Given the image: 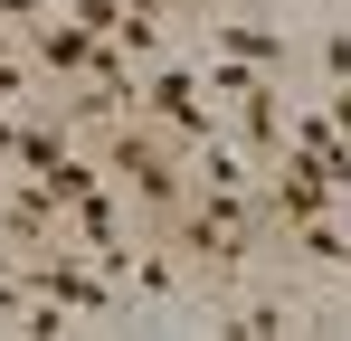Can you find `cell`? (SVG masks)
<instances>
[{"label":"cell","instance_id":"cell-3","mask_svg":"<svg viewBox=\"0 0 351 341\" xmlns=\"http://www.w3.org/2000/svg\"><path fill=\"white\" fill-rule=\"evenodd\" d=\"M143 123H162L180 152L209 142L219 123H209V86H199V66H162V57H152V76H143Z\"/></svg>","mask_w":351,"mask_h":341},{"label":"cell","instance_id":"cell-16","mask_svg":"<svg viewBox=\"0 0 351 341\" xmlns=\"http://www.w3.org/2000/svg\"><path fill=\"white\" fill-rule=\"evenodd\" d=\"M10 19H48V0H0V29Z\"/></svg>","mask_w":351,"mask_h":341},{"label":"cell","instance_id":"cell-15","mask_svg":"<svg viewBox=\"0 0 351 341\" xmlns=\"http://www.w3.org/2000/svg\"><path fill=\"white\" fill-rule=\"evenodd\" d=\"M323 114H332V133H342V142H351V76H342V86H332V105H323Z\"/></svg>","mask_w":351,"mask_h":341},{"label":"cell","instance_id":"cell-6","mask_svg":"<svg viewBox=\"0 0 351 341\" xmlns=\"http://www.w3.org/2000/svg\"><path fill=\"white\" fill-rule=\"evenodd\" d=\"M209 57H237V66H256V76H285L294 38L276 19H209Z\"/></svg>","mask_w":351,"mask_h":341},{"label":"cell","instance_id":"cell-2","mask_svg":"<svg viewBox=\"0 0 351 341\" xmlns=\"http://www.w3.org/2000/svg\"><path fill=\"white\" fill-rule=\"evenodd\" d=\"M105 180L114 190H133V209L143 218H171L180 199H190V152H180L162 123H105Z\"/></svg>","mask_w":351,"mask_h":341},{"label":"cell","instance_id":"cell-11","mask_svg":"<svg viewBox=\"0 0 351 341\" xmlns=\"http://www.w3.org/2000/svg\"><path fill=\"white\" fill-rule=\"evenodd\" d=\"M219 332H237V341H276V332H304V313H294V303H237V313H219Z\"/></svg>","mask_w":351,"mask_h":341},{"label":"cell","instance_id":"cell-8","mask_svg":"<svg viewBox=\"0 0 351 341\" xmlns=\"http://www.w3.org/2000/svg\"><path fill=\"white\" fill-rule=\"evenodd\" d=\"M276 247H285L294 266H332V275H342V266H351V227L332 218V209H323V218H304V227H285Z\"/></svg>","mask_w":351,"mask_h":341},{"label":"cell","instance_id":"cell-19","mask_svg":"<svg viewBox=\"0 0 351 341\" xmlns=\"http://www.w3.org/2000/svg\"><path fill=\"white\" fill-rule=\"evenodd\" d=\"M342 303H351V266H342Z\"/></svg>","mask_w":351,"mask_h":341},{"label":"cell","instance_id":"cell-13","mask_svg":"<svg viewBox=\"0 0 351 341\" xmlns=\"http://www.w3.org/2000/svg\"><path fill=\"white\" fill-rule=\"evenodd\" d=\"M199 86H209V95H247V86H266V76H256V66H237V57H219V66H199Z\"/></svg>","mask_w":351,"mask_h":341},{"label":"cell","instance_id":"cell-5","mask_svg":"<svg viewBox=\"0 0 351 341\" xmlns=\"http://www.w3.org/2000/svg\"><path fill=\"white\" fill-rule=\"evenodd\" d=\"M95 57H105V38H95L86 19H29V66H38L48 86H76V76H95Z\"/></svg>","mask_w":351,"mask_h":341},{"label":"cell","instance_id":"cell-14","mask_svg":"<svg viewBox=\"0 0 351 341\" xmlns=\"http://www.w3.org/2000/svg\"><path fill=\"white\" fill-rule=\"evenodd\" d=\"M66 19H86L95 38H114V29H123V0H66Z\"/></svg>","mask_w":351,"mask_h":341},{"label":"cell","instance_id":"cell-10","mask_svg":"<svg viewBox=\"0 0 351 341\" xmlns=\"http://www.w3.org/2000/svg\"><path fill=\"white\" fill-rule=\"evenodd\" d=\"M66 142H76V123H66V114H58V123H19V162H10V170L48 180V170L66 162Z\"/></svg>","mask_w":351,"mask_h":341},{"label":"cell","instance_id":"cell-9","mask_svg":"<svg viewBox=\"0 0 351 341\" xmlns=\"http://www.w3.org/2000/svg\"><path fill=\"white\" fill-rule=\"evenodd\" d=\"M190 180H199V190H256L266 170H247L228 133H209V142H190Z\"/></svg>","mask_w":351,"mask_h":341},{"label":"cell","instance_id":"cell-7","mask_svg":"<svg viewBox=\"0 0 351 341\" xmlns=\"http://www.w3.org/2000/svg\"><path fill=\"white\" fill-rule=\"evenodd\" d=\"M237 142H256V162H285V142H294V114L276 105V76L237 95Z\"/></svg>","mask_w":351,"mask_h":341},{"label":"cell","instance_id":"cell-18","mask_svg":"<svg viewBox=\"0 0 351 341\" xmlns=\"http://www.w3.org/2000/svg\"><path fill=\"white\" fill-rule=\"evenodd\" d=\"M19 162V123H10V114H0V170Z\"/></svg>","mask_w":351,"mask_h":341},{"label":"cell","instance_id":"cell-20","mask_svg":"<svg viewBox=\"0 0 351 341\" xmlns=\"http://www.w3.org/2000/svg\"><path fill=\"white\" fill-rule=\"evenodd\" d=\"M209 10H219V0H209Z\"/></svg>","mask_w":351,"mask_h":341},{"label":"cell","instance_id":"cell-1","mask_svg":"<svg viewBox=\"0 0 351 341\" xmlns=\"http://www.w3.org/2000/svg\"><path fill=\"white\" fill-rule=\"evenodd\" d=\"M152 227L190 256V275H209V284H228L237 266L276 237L266 209H256V190H199V180H190V199H180L171 218H152Z\"/></svg>","mask_w":351,"mask_h":341},{"label":"cell","instance_id":"cell-12","mask_svg":"<svg viewBox=\"0 0 351 341\" xmlns=\"http://www.w3.org/2000/svg\"><path fill=\"white\" fill-rule=\"evenodd\" d=\"M313 66H323L332 86H342V76H351V19H332V29L313 38Z\"/></svg>","mask_w":351,"mask_h":341},{"label":"cell","instance_id":"cell-4","mask_svg":"<svg viewBox=\"0 0 351 341\" xmlns=\"http://www.w3.org/2000/svg\"><path fill=\"white\" fill-rule=\"evenodd\" d=\"M0 247H10V256H48V247H66V199L48 190V180L19 170V180L0 190Z\"/></svg>","mask_w":351,"mask_h":341},{"label":"cell","instance_id":"cell-17","mask_svg":"<svg viewBox=\"0 0 351 341\" xmlns=\"http://www.w3.org/2000/svg\"><path fill=\"white\" fill-rule=\"evenodd\" d=\"M133 10H152V19H171V10H209V0H133Z\"/></svg>","mask_w":351,"mask_h":341}]
</instances>
